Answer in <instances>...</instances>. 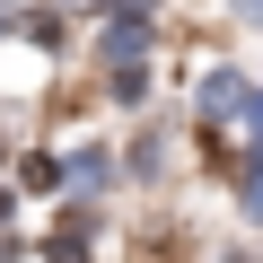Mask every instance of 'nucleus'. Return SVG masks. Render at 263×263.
<instances>
[]
</instances>
